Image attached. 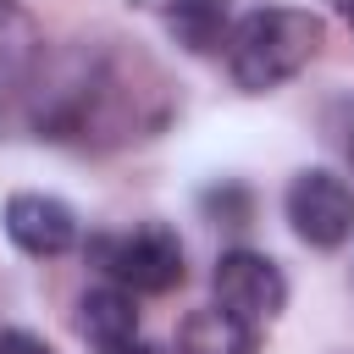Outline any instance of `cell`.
Here are the masks:
<instances>
[{
	"label": "cell",
	"instance_id": "obj_1",
	"mask_svg": "<svg viewBox=\"0 0 354 354\" xmlns=\"http://www.w3.org/2000/svg\"><path fill=\"white\" fill-rule=\"evenodd\" d=\"M321 50V17L304 6H254L227 33V72L243 94H271Z\"/></svg>",
	"mask_w": 354,
	"mask_h": 354
},
{
	"label": "cell",
	"instance_id": "obj_2",
	"mask_svg": "<svg viewBox=\"0 0 354 354\" xmlns=\"http://www.w3.org/2000/svg\"><path fill=\"white\" fill-rule=\"evenodd\" d=\"M94 260L127 293H171L183 282V243L160 221H144L116 238H94Z\"/></svg>",
	"mask_w": 354,
	"mask_h": 354
},
{
	"label": "cell",
	"instance_id": "obj_3",
	"mask_svg": "<svg viewBox=\"0 0 354 354\" xmlns=\"http://www.w3.org/2000/svg\"><path fill=\"white\" fill-rule=\"evenodd\" d=\"M288 221L293 232L310 243V249H343L354 238V188L326 171V166H310L288 183Z\"/></svg>",
	"mask_w": 354,
	"mask_h": 354
},
{
	"label": "cell",
	"instance_id": "obj_4",
	"mask_svg": "<svg viewBox=\"0 0 354 354\" xmlns=\"http://www.w3.org/2000/svg\"><path fill=\"white\" fill-rule=\"evenodd\" d=\"M210 288H216V304L227 315L249 321V326L282 315V304H288V277L260 249H227L216 260V271H210Z\"/></svg>",
	"mask_w": 354,
	"mask_h": 354
},
{
	"label": "cell",
	"instance_id": "obj_5",
	"mask_svg": "<svg viewBox=\"0 0 354 354\" xmlns=\"http://www.w3.org/2000/svg\"><path fill=\"white\" fill-rule=\"evenodd\" d=\"M0 221H6V238L22 254H39V260L66 254L77 243V216L55 194H11L6 210H0Z\"/></svg>",
	"mask_w": 354,
	"mask_h": 354
},
{
	"label": "cell",
	"instance_id": "obj_6",
	"mask_svg": "<svg viewBox=\"0 0 354 354\" xmlns=\"http://www.w3.org/2000/svg\"><path fill=\"white\" fill-rule=\"evenodd\" d=\"M77 326H83V337H88L94 348L122 343V337H138V304H133L127 288L100 282V288H88V293L77 299Z\"/></svg>",
	"mask_w": 354,
	"mask_h": 354
},
{
	"label": "cell",
	"instance_id": "obj_7",
	"mask_svg": "<svg viewBox=\"0 0 354 354\" xmlns=\"http://www.w3.org/2000/svg\"><path fill=\"white\" fill-rule=\"evenodd\" d=\"M177 354H254V326L221 304H205L177 326Z\"/></svg>",
	"mask_w": 354,
	"mask_h": 354
},
{
	"label": "cell",
	"instance_id": "obj_8",
	"mask_svg": "<svg viewBox=\"0 0 354 354\" xmlns=\"http://www.w3.org/2000/svg\"><path fill=\"white\" fill-rule=\"evenodd\" d=\"M166 28H171V39L183 50L210 55L216 44H227V0H171Z\"/></svg>",
	"mask_w": 354,
	"mask_h": 354
},
{
	"label": "cell",
	"instance_id": "obj_9",
	"mask_svg": "<svg viewBox=\"0 0 354 354\" xmlns=\"http://www.w3.org/2000/svg\"><path fill=\"white\" fill-rule=\"evenodd\" d=\"M0 354H55L44 337L22 332V326H0Z\"/></svg>",
	"mask_w": 354,
	"mask_h": 354
},
{
	"label": "cell",
	"instance_id": "obj_10",
	"mask_svg": "<svg viewBox=\"0 0 354 354\" xmlns=\"http://www.w3.org/2000/svg\"><path fill=\"white\" fill-rule=\"evenodd\" d=\"M100 354H160L155 343H144V337H122V343H105Z\"/></svg>",
	"mask_w": 354,
	"mask_h": 354
},
{
	"label": "cell",
	"instance_id": "obj_11",
	"mask_svg": "<svg viewBox=\"0 0 354 354\" xmlns=\"http://www.w3.org/2000/svg\"><path fill=\"white\" fill-rule=\"evenodd\" d=\"M337 11H343V22L354 28V0H337Z\"/></svg>",
	"mask_w": 354,
	"mask_h": 354
}]
</instances>
